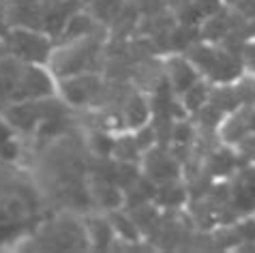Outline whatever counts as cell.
I'll use <instances>...</instances> for the list:
<instances>
[{
	"label": "cell",
	"mask_w": 255,
	"mask_h": 253,
	"mask_svg": "<svg viewBox=\"0 0 255 253\" xmlns=\"http://www.w3.org/2000/svg\"><path fill=\"white\" fill-rule=\"evenodd\" d=\"M88 198L101 213L125 208V189L114 178H95L88 185Z\"/></svg>",
	"instance_id": "obj_10"
},
{
	"label": "cell",
	"mask_w": 255,
	"mask_h": 253,
	"mask_svg": "<svg viewBox=\"0 0 255 253\" xmlns=\"http://www.w3.org/2000/svg\"><path fill=\"white\" fill-rule=\"evenodd\" d=\"M56 95H58V80L49 71V67L28 65V62H24L17 90H15V95H13V103L49 99V97H56Z\"/></svg>",
	"instance_id": "obj_4"
},
{
	"label": "cell",
	"mask_w": 255,
	"mask_h": 253,
	"mask_svg": "<svg viewBox=\"0 0 255 253\" xmlns=\"http://www.w3.org/2000/svg\"><path fill=\"white\" fill-rule=\"evenodd\" d=\"M200 77L202 73L197 71V67L185 56V52L169 54L165 58V84L174 97H180Z\"/></svg>",
	"instance_id": "obj_8"
},
{
	"label": "cell",
	"mask_w": 255,
	"mask_h": 253,
	"mask_svg": "<svg viewBox=\"0 0 255 253\" xmlns=\"http://www.w3.org/2000/svg\"><path fill=\"white\" fill-rule=\"evenodd\" d=\"M125 2L127 0H90L86 4V9L93 13V17L99 24L110 26V24H114L118 15L123 13Z\"/></svg>",
	"instance_id": "obj_18"
},
{
	"label": "cell",
	"mask_w": 255,
	"mask_h": 253,
	"mask_svg": "<svg viewBox=\"0 0 255 253\" xmlns=\"http://www.w3.org/2000/svg\"><path fill=\"white\" fill-rule=\"evenodd\" d=\"M11 26H9V19H6V9H4V0H0V39L4 41V37L9 34Z\"/></svg>",
	"instance_id": "obj_20"
},
{
	"label": "cell",
	"mask_w": 255,
	"mask_h": 253,
	"mask_svg": "<svg viewBox=\"0 0 255 253\" xmlns=\"http://www.w3.org/2000/svg\"><path fill=\"white\" fill-rule=\"evenodd\" d=\"M47 0H4L6 19L11 28H37L43 30Z\"/></svg>",
	"instance_id": "obj_9"
},
{
	"label": "cell",
	"mask_w": 255,
	"mask_h": 253,
	"mask_svg": "<svg viewBox=\"0 0 255 253\" xmlns=\"http://www.w3.org/2000/svg\"><path fill=\"white\" fill-rule=\"evenodd\" d=\"M103 80L95 71H82L58 80V97L67 108H86L101 95Z\"/></svg>",
	"instance_id": "obj_5"
},
{
	"label": "cell",
	"mask_w": 255,
	"mask_h": 253,
	"mask_svg": "<svg viewBox=\"0 0 255 253\" xmlns=\"http://www.w3.org/2000/svg\"><path fill=\"white\" fill-rule=\"evenodd\" d=\"M185 56L197 67L202 77H206L212 84H232L240 77L243 62H240L232 52L223 50L215 43L202 41V43H191Z\"/></svg>",
	"instance_id": "obj_1"
},
{
	"label": "cell",
	"mask_w": 255,
	"mask_h": 253,
	"mask_svg": "<svg viewBox=\"0 0 255 253\" xmlns=\"http://www.w3.org/2000/svg\"><path fill=\"white\" fill-rule=\"evenodd\" d=\"M101 54V41L93 34L75 41H60L58 45H54V52L49 56V71L54 73L56 80L62 77L82 73V71H93V62Z\"/></svg>",
	"instance_id": "obj_2"
},
{
	"label": "cell",
	"mask_w": 255,
	"mask_h": 253,
	"mask_svg": "<svg viewBox=\"0 0 255 253\" xmlns=\"http://www.w3.org/2000/svg\"><path fill=\"white\" fill-rule=\"evenodd\" d=\"M120 114H123V123L127 131L137 129V126L152 121V116H154L152 99L144 93H131L125 99L123 108H120Z\"/></svg>",
	"instance_id": "obj_13"
},
{
	"label": "cell",
	"mask_w": 255,
	"mask_h": 253,
	"mask_svg": "<svg viewBox=\"0 0 255 253\" xmlns=\"http://www.w3.org/2000/svg\"><path fill=\"white\" fill-rule=\"evenodd\" d=\"M84 6L86 4L82 0H47L45 15H43V32H47L54 39H60L69 17L75 11L84 9Z\"/></svg>",
	"instance_id": "obj_11"
},
{
	"label": "cell",
	"mask_w": 255,
	"mask_h": 253,
	"mask_svg": "<svg viewBox=\"0 0 255 253\" xmlns=\"http://www.w3.org/2000/svg\"><path fill=\"white\" fill-rule=\"evenodd\" d=\"M228 204L238 217L255 215V165L238 167L232 174Z\"/></svg>",
	"instance_id": "obj_7"
},
{
	"label": "cell",
	"mask_w": 255,
	"mask_h": 253,
	"mask_svg": "<svg viewBox=\"0 0 255 253\" xmlns=\"http://www.w3.org/2000/svg\"><path fill=\"white\" fill-rule=\"evenodd\" d=\"M24 62L13 54L4 52L0 56V112L13 103V95L17 90L19 75H22Z\"/></svg>",
	"instance_id": "obj_12"
},
{
	"label": "cell",
	"mask_w": 255,
	"mask_h": 253,
	"mask_svg": "<svg viewBox=\"0 0 255 253\" xmlns=\"http://www.w3.org/2000/svg\"><path fill=\"white\" fill-rule=\"evenodd\" d=\"M210 95H212V82H208L206 77H200L193 86L187 88L178 97V101L182 105V110L187 112V116H195L210 101Z\"/></svg>",
	"instance_id": "obj_17"
},
{
	"label": "cell",
	"mask_w": 255,
	"mask_h": 253,
	"mask_svg": "<svg viewBox=\"0 0 255 253\" xmlns=\"http://www.w3.org/2000/svg\"><path fill=\"white\" fill-rule=\"evenodd\" d=\"M152 202L157 204V208H182L189 202V193L187 187L182 185V178L157 185V193H154Z\"/></svg>",
	"instance_id": "obj_16"
},
{
	"label": "cell",
	"mask_w": 255,
	"mask_h": 253,
	"mask_svg": "<svg viewBox=\"0 0 255 253\" xmlns=\"http://www.w3.org/2000/svg\"><path fill=\"white\" fill-rule=\"evenodd\" d=\"M84 226H86L88 245L90 247H95V249H110L112 243L118 241L108 213L86 217V219H84Z\"/></svg>",
	"instance_id": "obj_15"
},
{
	"label": "cell",
	"mask_w": 255,
	"mask_h": 253,
	"mask_svg": "<svg viewBox=\"0 0 255 253\" xmlns=\"http://www.w3.org/2000/svg\"><path fill=\"white\" fill-rule=\"evenodd\" d=\"M86 146L97 159H112V150H114V133L105 131V129L90 131L86 135Z\"/></svg>",
	"instance_id": "obj_19"
},
{
	"label": "cell",
	"mask_w": 255,
	"mask_h": 253,
	"mask_svg": "<svg viewBox=\"0 0 255 253\" xmlns=\"http://www.w3.org/2000/svg\"><path fill=\"white\" fill-rule=\"evenodd\" d=\"M243 67L245 69H251V71L255 73V43H251L245 50V54H243Z\"/></svg>",
	"instance_id": "obj_21"
},
{
	"label": "cell",
	"mask_w": 255,
	"mask_h": 253,
	"mask_svg": "<svg viewBox=\"0 0 255 253\" xmlns=\"http://www.w3.org/2000/svg\"><path fill=\"white\" fill-rule=\"evenodd\" d=\"M28 215H30V206L19 193H0V230L19 226L28 219Z\"/></svg>",
	"instance_id": "obj_14"
},
{
	"label": "cell",
	"mask_w": 255,
	"mask_h": 253,
	"mask_svg": "<svg viewBox=\"0 0 255 253\" xmlns=\"http://www.w3.org/2000/svg\"><path fill=\"white\" fill-rule=\"evenodd\" d=\"M54 37L37 28H11L4 37L6 52L28 65H45L54 52Z\"/></svg>",
	"instance_id": "obj_3"
},
{
	"label": "cell",
	"mask_w": 255,
	"mask_h": 253,
	"mask_svg": "<svg viewBox=\"0 0 255 253\" xmlns=\"http://www.w3.org/2000/svg\"><path fill=\"white\" fill-rule=\"evenodd\" d=\"M139 165H141V172L152 182H157V185L182 178V163L167 144H157L148 152H144Z\"/></svg>",
	"instance_id": "obj_6"
}]
</instances>
